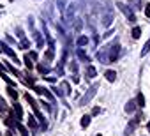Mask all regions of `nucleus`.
Returning <instances> with one entry per match:
<instances>
[{
	"label": "nucleus",
	"instance_id": "12",
	"mask_svg": "<svg viewBox=\"0 0 150 136\" xmlns=\"http://www.w3.org/2000/svg\"><path fill=\"white\" fill-rule=\"evenodd\" d=\"M34 36H35V39H37V46H39V48H43V46H44V39L41 37V34L34 30Z\"/></svg>",
	"mask_w": 150,
	"mask_h": 136
},
{
	"label": "nucleus",
	"instance_id": "15",
	"mask_svg": "<svg viewBox=\"0 0 150 136\" xmlns=\"http://www.w3.org/2000/svg\"><path fill=\"white\" fill-rule=\"evenodd\" d=\"M78 57H79V58H81L83 62H88V60H90V58H88V55L85 53V51H83V50H78Z\"/></svg>",
	"mask_w": 150,
	"mask_h": 136
},
{
	"label": "nucleus",
	"instance_id": "11",
	"mask_svg": "<svg viewBox=\"0 0 150 136\" xmlns=\"http://www.w3.org/2000/svg\"><path fill=\"white\" fill-rule=\"evenodd\" d=\"M106 80H108V81H115V80H117V72L111 71V69L106 71Z\"/></svg>",
	"mask_w": 150,
	"mask_h": 136
},
{
	"label": "nucleus",
	"instance_id": "17",
	"mask_svg": "<svg viewBox=\"0 0 150 136\" xmlns=\"http://www.w3.org/2000/svg\"><path fill=\"white\" fill-rule=\"evenodd\" d=\"M16 127H18V129H19V133H21V134H23V136H28V133H27V129H25V127H23V125H21V124H19V120H18V122H16Z\"/></svg>",
	"mask_w": 150,
	"mask_h": 136
},
{
	"label": "nucleus",
	"instance_id": "14",
	"mask_svg": "<svg viewBox=\"0 0 150 136\" xmlns=\"http://www.w3.org/2000/svg\"><path fill=\"white\" fill-rule=\"evenodd\" d=\"M134 108H136V104H134V101H129V103L125 104V111H127V113H131V111H134Z\"/></svg>",
	"mask_w": 150,
	"mask_h": 136
},
{
	"label": "nucleus",
	"instance_id": "5",
	"mask_svg": "<svg viewBox=\"0 0 150 136\" xmlns=\"http://www.w3.org/2000/svg\"><path fill=\"white\" fill-rule=\"evenodd\" d=\"M0 46H2V51H5V53H7L9 57H11V58H13V60L16 62V64H18V62H19V60H18V57H16V53H14V51H13L11 48H9L7 44H0Z\"/></svg>",
	"mask_w": 150,
	"mask_h": 136
},
{
	"label": "nucleus",
	"instance_id": "29",
	"mask_svg": "<svg viewBox=\"0 0 150 136\" xmlns=\"http://www.w3.org/2000/svg\"><path fill=\"white\" fill-rule=\"evenodd\" d=\"M30 58H32V60H37V53H35V51H30V53H27Z\"/></svg>",
	"mask_w": 150,
	"mask_h": 136
},
{
	"label": "nucleus",
	"instance_id": "21",
	"mask_svg": "<svg viewBox=\"0 0 150 136\" xmlns=\"http://www.w3.org/2000/svg\"><path fill=\"white\" fill-rule=\"evenodd\" d=\"M81 25H83V23H81V18H76V21H74V28H76V30H81Z\"/></svg>",
	"mask_w": 150,
	"mask_h": 136
},
{
	"label": "nucleus",
	"instance_id": "7",
	"mask_svg": "<svg viewBox=\"0 0 150 136\" xmlns=\"http://www.w3.org/2000/svg\"><path fill=\"white\" fill-rule=\"evenodd\" d=\"M97 60L99 62H103V64H106V62H109V57L106 55V51H97Z\"/></svg>",
	"mask_w": 150,
	"mask_h": 136
},
{
	"label": "nucleus",
	"instance_id": "28",
	"mask_svg": "<svg viewBox=\"0 0 150 136\" xmlns=\"http://www.w3.org/2000/svg\"><path fill=\"white\" fill-rule=\"evenodd\" d=\"M145 16H147V18H150V4H147V5H145Z\"/></svg>",
	"mask_w": 150,
	"mask_h": 136
},
{
	"label": "nucleus",
	"instance_id": "16",
	"mask_svg": "<svg viewBox=\"0 0 150 136\" xmlns=\"http://www.w3.org/2000/svg\"><path fill=\"white\" fill-rule=\"evenodd\" d=\"M139 36H141V28H139V27H134V28H133V37L138 39Z\"/></svg>",
	"mask_w": 150,
	"mask_h": 136
},
{
	"label": "nucleus",
	"instance_id": "20",
	"mask_svg": "<svg viewBox=\"0 0 150 136\" xmlns=\"http://www.w3.org/2000/svg\"><path fill=\"white\" fill-rule=\"evenodd\" d=\"M148 50H150V39H148V41H147V44H145V46H143V50H141V57H143V55H147V53H148Z\"/></svg>",
	"mask_w": 150,
	"mask_h": 136
},
{
	"label": "nucleus",
	"instance_id": "27",
	"mask_svg": "<svg viewBox=\"0 0 150 136\" xmlns=\"http://www.w3.org/2000/svg\"><path fill=\"white\" fill-rule=\"evenodd\" d=\"M9 96H11L13 99H16V97H18V92H16V90H13V88H9Z\"/></svg>",
	"mask_w": 150,
	"mask_h": 136
},
{
	"label": "nucleus",
	"instance_id": "19",
	"mask_svg": "<svg viewBox=\"0 0 150 136\" xmlns=\"http://www.w3.org/2000/svg\"><path fill=\"white\" fill-rule=\"evenodd\" d=\"M79 124H81V127H87V125L90 124V117H88V115H85V117L81 119V122H79Z\"/></svg>",
	"mask_w": 150,
	"mask_h": 136
},
{
	"label": "nucleus",
	"instance_id": "25",
	"mask_svg": "<svg viewBox=\"0 0 150 136\" xmlns=\"http://www.w3.org/2000/svg\"><path fill=\"white\" fill-rule=\"evenodd\" d=\"M16 36L23 39V36H25V32H23V28H19V27H18V28H16Z\"/></svg>",
	"mask_w": 150,
	"mask_h": 136
},
{
	"label": "nucleus",
	"instance_id": "3",
	"mask_svg": "<svg viewBox=\"0 0 150 136\" xmlns=\"http://www.w3.org/2000/svg\"><path fill=\"white\" fill-rule=\"evenodd\" d=\"M111 48H109V62H115L118 58V51H120V46L115 43V44H109Z\"/></svg>",
	"mask_w": 150,
	"mask_h": 136
},
{
	"label": "nucleus",
	"instance_id": "13",
	"mask_svg": "<svg viewBox=\"0 0 150 136\" xmlns=\"http://www.w3.org/2000/svg\"><path fill=\"white\" fill-rule=\"evenodd\" d=\"M19 48H21V50H28V48H30V41L23 37V39H21V43H19Z\"/></svg>",
	"mask_w": 150,
	"mask_h": 136
},
{
	"label": "nucleus",
	"instance_id": "6",
	"mask_svg": "<svg viewBox=\"0 0 150 136\" xmlns=\"http://www.w3.org/2000/svg\"><path fill=\"white\" fill-rule=\"evenodd\" d=\"M74 11H76V5H71L67 9V13H65V19H67V21H73V19H74Z\"/></svg>",
	"mask_w": 150,
	"mask_h": 136
},
{
	"label": "nucleus",
	"instance_id": "30",
	"mask_svg": "<svg viewBox=\"0 0 150 136\" xmlns=\"http://www.w3.org/2000/svg\"><path fill=\"white\" fill-rule=\"evenodd\" d=\"M57 5L60 7V11H64V0H57Z\"/></svg>",
	"mask_w": 150,
	"mask_h": 136
},
{
	"label": "nucleus",
	"instance_id": "31",
	"mask_svg": "<svg viewBox=\"0 0 150 136\" xmlns=\"http://www.w3.org/2000/svg\"><path fill=\"white\" fill-rule=\"evenodd\" d=\"M71 69L76 72V69H78V66H76V62H71Z\"/></svg>",
	"mask_w": 150,
	"mask_h": 136
},
{
	"label": "nucleus",
	"instance_id": "2",
	"mask_svg": "<svg viewBox=\"0 0 150 136\" xmlns=\"http://www.w3.org/2000/svg\"><path fill=\"white\" fill-rule=\"evenodd\" d=\"M118 7L122 9V13L127 16V19H129L131 23H134V21H136V16H134V13H133V9H131V7H127L125 4H118Z\"/></svg>",
	"mask_w": 150,
	"mask_h": 136
},
{
	"label": "nucleus",
	"instance_id": "33",
	"mask_svg": "<svg viewBox=\"0 0 150 136\" xmlns=\"http://www.w3.org/2000/svg\"><path fill=\"white\" fill-rule=\"evenodd\" d=\"M7 136H13V133H7Z\"/></svg>",
	"mask_w": 150,
	"mask_h": 136
},
{
	"label": "nucleus",
	"instance_id": "4",
	"mask_svg": "<svg viewBox=\"0 0 150 136\" xmlns=\"http://www.w3.org/2000/svg\"><path fill=\"white\" fill-rule=\"evenodd\" d=\"M111 19H113V14H111V9L108 7V11L104 13V16H103V19H101V23L104 25V27H109L111 25Z\"/></svg>",
	"mask_w": 150,
	"mask_h": 136
},
{
	"label": "nucleus",
	"instance_id": "9",
	"mask_svg": "<svg viewBox=\"0 0 150 136\" xmlns=\"http://www.w3.org/2000/svg\"><path fill=\"white\" fill-rule=\"evenodd\" d=\"M14 111H16V120H21L23 119V110L18 103H14Z\"/></svg>",
	"mask_w": 150,
	"mask_h": 136
},
{
	"label": "nucleus",
	"instance_id": "23",
	"mask_svg": "<svg viewBox=\"0 0 150 136\" xmlns=\"http://www.w3.org/2000/svg\"><path fill=\"white\" fill-rule=\"evenodd\" d=\"M39 71H41L43 74H48V72H49V67H48V66H39Z\"/></svg>",
	"mask_w": 150,
	"mask_h": 136
},
{
	"label": "nucleus",
	"instance_id": "8",
	"mask_svg": "<svg viewBox=\"0 0 150 136\" xmlns=\"http://www.w3.org/2000/svg\"><path fill=\"white\" fill-rule=\"evenodd\" d=\"M34 90H35L37 94H41V96H46L48 99H51V101H53V96H51V94H49L46 88H41V87H34Z\"/></svg>",
	"mask_w": 150,
	"mask_h": 136
},
{
	"label": "nucleus",
	"instance_id": "1",
	"mask_svg": "<svg viewBox=\"0 0 150 136\" xmlns=\"http://www.w3.org/2000/svg\"><path fill=\"white\" fill-rule=\"evenodd\" d=\"M97 88H99V85H92V87L88 88V92H87L85 96L81 97V104H83V106H85V104H88L90 101H92V97L95 96V92H97Z\"/></svg>",
	"mask_w": 150,
	"mask_h": 136
},
{
	"label": "nucleus",
	"instance_id": "32",
	"mask_svg": "<svg viewBox=\"0 0 150 136\" xmlns=\"http://www.w3.org/2000/svg\"><path fill=\"white\" fill-rule=\"evenodd\" d=\"M94 115H97V113H101V108H94V111H92Z\"/></svg>",
	"mask_w": 150,
	"mask_h": 136
},
{
	"label": "nucleus",
	"instance_id": "22",
	"mask_svg": "<svg viewBox=\"0 0 150 136\" xmlns=\"http://www.w3.org/2000/svg\"><path fill=\"white\" fill-rule=\"evenodd\" d=\"M138 104H139V106H145V97H143V94H139V96H138Z\"/></svg>",
	"mask_w": 150,
	"mask_h": 136
},
{
	"label": "nucleus",
	"instance_id": "18",
	"mask_svg": "<svg viewBox=\"0 0 150 136\" xmlns=\"http://www.w3.org/2000/svg\"><path fill=\"white\" fill-rule=\"evenodd\" d=\"M87 76H88V78H94V76H95V67L90 66V67L87 69Z\"/></svg>",
	"mask_w": 150,
	"mask_h": 136
},
{
	"label": "nucleus",
	"instance_id": "34",
	"mask_svg": "<svg viewBox=\"0 0 150 136\" xmlns=\"http://www.w3.org/2000/svg\"><path fill=\"white\" fill-rule=\"evenodd\" d=\"M148 133H150V122H148Z\"/></svg>",
	"mask_w": 150,
	"mask_h": 136
},
{
	"label": "nucleus",
	"instance_id": "24",
	"mask_svg": "<svg viewBox=\"0 0 150 136\" xmlns=\"http://www.w3.org/2000/svg\"><path fill=\"white\" fill-rule=\"evenodd\" d=\"M28 125H30L32 129H35V120H34L32 117H30V115H28Z\"/></svg>",
	"mask_w": 150,
	"mask_h": 136
},
{
	"label": "nucleus",
	"instance_id": "10",
	"mask_svg": "<svg viewBox=\"0 0 150 136\" xmlns=\"http://www.w3.org/2000/svg\"><path fill=\"white\" fill-rule=\"evenodd\" d=\"M76 43H78V46H79V48H83V46H87V44H88V37H87V36H81V37H78Z\"/></svg>",
	"mask_w": 150,
	"mask_h": 136
},
{
	"label": "nucleus",
	"instance_id": "26",
	"mask_svg": "<svg viewBox=\"0 0 150 136\" xmlns=\"http://www.w3.org/2000/svg\"><path fill=\"white\" fill-rule=\"evenodd\" d=\"M23 60H25V66H27L28 69H32V62L28 60V55H25V58H23Z\"/></svg>",
	"mask_w": 150,
	"mask_h": 136
}]
</instances>
